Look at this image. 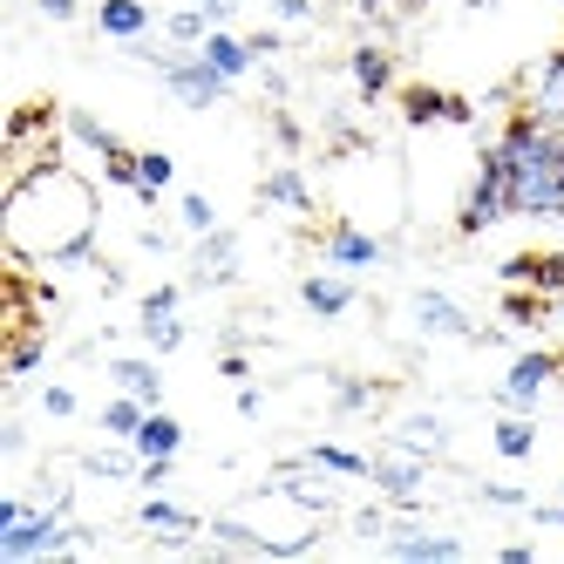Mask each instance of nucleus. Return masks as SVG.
Instances as JSON below:
<instances>
[{"mask_svg":"<svg viewBox=\"0 0 564 564\" xmlns=\"http://www.w3.org/2000/svg\"><path fill=\"white\" fill-rule=\"evenodd\" d=\"M0 225H8V246L21 259H48V265L96 259V191L75 171H62V156H42L34 171L14 177Z\"/></svg>","mask_w":564,"mask_h":564,"instance_id":"obj_1","label":"nucleus"},{"mask_svg":"<svg viewBox=\"0 0 564 564\" xmlns=\"http://www.w3.org/2000/svg\"><path fill=\"white\" fill-rule=\"evenodd\" d=\"M83 531L68 510H34L21 497H0V564H34V557H75Z\"/></svg>","mask_w":564,"mask_h":564,"instance_id":"obj_2","label":"nucleus"},{"mask_svg":"<svg viewBox=\"0 0 564 564\" xmlns=\"http://www.w3.org/2000/svg\"><path fill=\"white\" fill-rule=\"evenodd\" d=\"M510 218V171H503V156L497 150H482L476 156V177H469V197H463V212H456V231L463 238H482L490 225Z\"/></svg>","mask_w":564,"mask_h":564,"instance_id":"obj_3","label":"nucleus"},{"mask_svg":"<svg viewBox=\"0 0 564 564\" xmlns=\"http://www.w3.org/2000/svg\"><path fill=\"white\" fill-rule=\"evenodd\" d=\"M156 62V75H164V89L184 102V109H218L225 96H231V83L197 55V48H171V55H150Z\"/></svg>","mask_w":564,"mask_h":564,"instance_id":"obj_4","label":"nucleus"},{"mask_svg":"<svg viewBox=\"0 0 564 564\" xmlns=\"http://www.w3.org/2000/svg\"><path fill=\"white\" fill-rule=\"evenodd\" d=\"M564 375V360L551 354V347H523L517 360H510V375H503V409H517V415H531L538 401H544V388Z\"/></svg>","mask_w":564,"mask_h":564,"instance_id":"obj_5","label":"nucleus"},{"mask_svg":"<svg viewBox=\"0 0 564 564\" xmlns=\"http://www.w3.org/2000/svg\"><path fill=\"white\" fill-rule=\"evenodd\" d=\"M368 482H381V497H394V503H422V482H429V456H422V449H409V442H394L388 456H375Z\"/></svg>","mask_w":564,"mask_h":564,"instance_id":"obj_6","label":"nucleus"},{"mask_svg":"<svg viewBox=\"0 0 564 564\" xmlns=\"http://www.w3.org/2000/svg\"><path fill=\"white\" fill-rule=\"evenodd\" d=\"M319 246H327V265H334V272H368V265L388 259V246H381L375 231H360V225H334Z\"/></svg>","mask_w":564,"mask_h":564,"instance_id":"obj_7","label":"nucleus"},{"mask_svg":"<svg viewBox=\"0 0 564 564\" xmlns=\"http://www.w3.org/2000/svg\"><path fill=\"white\" fill-rule=\"evenodd\" d=\"M415 327H422L429 340H469V334H476V327H469V313H463L449 293H435V286L415 293Z\"/></svg>","mask_w":564,"mask_h":564,"instance_id":"obj_8","label":"nucleus"},{"mask_svg":"<svg viewBox=\"0 0 564 564\" xmlns=\"http://www.w3.org/2000/svg\"><path fill=\"white\" fill-rule=\"evenodd\" d=\"M347 75H354V96H360V102H381V96L394 89V55H388L381 42H360V48L347 55Z\"/></svg>","mask_w":564,"mask_h":564,"instance_id":"obj_9","label":"nucleus"},{"mask_svg":"<svg viewBox=\"0 0 564 564\" xmlns=\"http://www.w3.org/2000/svg\"><path fill=\"white\" fill-rule=\"evenodd\" d=\"M388 551L394 557H415V564H456L463 544L456 538H442V531H415V523H394L388 531Z\"/></svg>","mask_w":564,"mask_h":564,"instance_id":"obj_10","label":"nucleus"},{"mask_svg":"<svg viewBox=\"0 0 564 564\" xmlns=\"http://www.w3.org/2000/svg\"><path fill=\"white\" fill-rule=\"evenodd\" d=\"M354 279H340V272H313V279H300V306L306 313H319V319H340V313H354Z\"/></svg>","mask_w":564,"mask_h":564,"instance_id":"obj_11","label":"nucleus"},{"mask_svg":"<svg viewBox=\"0 0 564 564\" xmlns=\"http://www.w3.org/2000/svg\"><path fill=\"white\" fill-rule=\"evenodd\" d=\"M109 381L123 388V394H143L150 409H164V375H156L150 354H116V360H109Z\"/></svg>","mask_w":564,"mask_h":564,"instance_id":"obj_12","label":"nucleus"},{"mask_svg":"<svg viewBox=\"0 0 564 564\" xmlns=\"http://www.w3.org/2000/svg\"><path fill=\"white\" fill-rule=\"evenodd\" d=\"M197 55H205V62L225 75V83H238V75H252V62H259V55H252V42H246V34H231V28H212Z\"/></svg>","mask_w":564,"mask_h":564,"instance_id":"obj_13","label":"nucleus"},{"mask_svg":"<svg viewBox=\"0 0 564 564\" xmlns=\"http://www.w3.org/2000/svg\"><path fill=\"white\" fill-rule=\"evenodd\" d=\"M137 523H143L150 538H171V544H184V538H197V531H205V523H197L184 503H171V497H150V503L137 510Z\"/></svg>","mask_w":564,"mask_h":564,"instance_id":"obj_14","label":"nucleus"},{"mask_svg":"<svg viewBox=\"0 0 564 564\" xmlns=\"http://www.w3.org/2000/svg\"><path fill=\"white\" fill-rule=\"evenodd\" d=\"M197 279H205V286L238 279V238L231 231H205V238H197Z\"/></svg>","mask_w":564,"mask_h":564,"instance_id":"obj_15","label":"nucleus"},{"mask_svg":"<svg viewBox=\"0 0 564 564\" xmlns=\"http://www.w3.org/2000/svg\"><path fill=\"white\" fill-rule=\"evenodd\" d=\"M96 28L109 34V42H143V34H150V8H143V0H102Z\"/></svg>","mask_w":564,"mask_h":564,"instance_id":"obj_16","label":"nucleus"},{"mask_svg":"<svg viewBox=\"0 0 564 564\" xmlns=\"http://www.w3.org/2000/svg\"><path fill=\"white\" fill-rule=\"evenodd\" d=\"M293 469H319V476H368V469H375V456L340 449V442H313V449H306Z\"/></svg>","mask_w":564,"mask_h":564,"instance_id":"obj_17","label":"nucleus"},{"mask_svg":"<svg viewBox=\"0 0 564 564\" xmlns=\"http://www.w3.org/2000/svg\"><path fill=\"white\" fill-rule=\"evenodd\" d=\"M259 205H286V212H313V191H306L300 164H279V171H265V184H259Z\"/></svg>","mask_w":564,"mask_h":564,"instance_id":"obj_18","label":"nucleus"},{"mask_svg":"<svg viewBox=\"0 0 564 564\" xmlns=\"http://www.w3.org/2000/svg\"><path fill=\"white\" fill-rule=\"evenodd\" d=\"M130 449H137V456H177V449H184V422L164 415V409H150V422L137 429Z\"/></svg>","mask_w":564,"mask_h":564,"instance_id":"obj_19","label":"nucleus"},{"mask_svg":"<svg viewBox=\"0 0 564 564\" xmlns=\"http://www.w3.org/2000/svg\"><path fill=\"white\" fill-rule=\"evenodd\" d=\"M143 422H150V401L116 388V401L102 409V435H116V442H137V429H143Z\"/></svg>","mask_w":564,"mask_h":564,"instance_id":"obj_20","label":"nucleus"},{"mask_svg":"<svg viewBox=\"0 0 564 564\" xmlns=\"http://www.w3.org/2000/svg\"><path fill=\"white\" fill-rule=\"evenodd\" d=\"M449 109H456V96H449V89H401V116H409L415 130L449 123Z\"/></svg>","mask_w":564,"mask_h":564,"instance_id":"obj_21","label":"nucleus"},{"mask_svg":"<svg viewBox=\"0 0 564 564\" xmlns=\"http://www.w3.org/2000/svg\"><path fill=\"white\" fill-rule=\"evenodd\" d=\"M490 442H497V456H503V463H523V456H531V449H538V422L510 409V415L497 422V435H490Z\"/></svg>","mask_w":564,"mask_h":564,"instance_id":"obj_22","label":"nucleus"},{"mask_svg":"<svg viewBox=\"0 0 564 564\" xmlns=\"http://www.w3.org/2000/svg\"><path fill=\"white\" fill-rule=\"evenodd\" d=\"M503 319H510V327H544V319H551V293L510 286V293H503Z\"/></svg>","mask_w":564,"mask_h":564,"instance_id":"obj_23","label":"nucleus"},{"mask_svg":"<svg viewBox=\"0 0 564 564\" xmlns=\"http://www.w3.org/2000/svg\"><path fill=\"white\" fill-rule=\"evenodd\" d=\"M62 130H68L75 143H83V150H96V156L123 150V143H116V130H102V116H89V109H68V116H62Z\"/></svg>","mask_w":564,"mask_h":564,"instance_id":"obj_24","label":"nucleus"},{"mask_svg":"<svg viewBox=\"0 0 564 564\" xmlns=\"http://www.w3.org/2000/svg\"><path fill=\"white\" fill-rule=\"evenodd\" d=\"M218 21L205 14V8H184V14H171L164 21V34H171V48H205V34H212Z\"/></svg>","mask_w":564,"mask_h":564,"instance_id":"obj_25","label":"nucleus"},{"mask_svg":"<svg viewBox=\"0 0 564 564\" xmlns=\"http://www.w3.org/2000/svg\"><path fill=\"white\" fill-rule=\"evenodd\" d=\"M171 184H177V164H171L164 150H143V191H137V205H156Z\"/></svg>","mask_w":564,"mask_h":564,"instance_id":"obj_26","label":"nucleus"},{"mask_svg":"<svg viewBox=\"0 0 564 564\" xmlns=\"http://www.w3.org/2000/svg\"><path fill=\"white\" fill-rule=\"evenodd\" d=\"M394 442H409V449H422V456H435V449H442V442H449V429H442L435 415H409V422H401V429H394Z\"/></svg>","mask_w":564,"mask_h":564,"instance_id":"obj_27","label":"nucleus"},{"mask_svg":"<svg viewBox=\"0 0 564 564\" xmlns=\"http://www.w3.org/2000/svg\"><path fill=\"white\" fill-rule=\"evenodd\" d=\"M143 347H150V354H177V347H184V313H156V319H143Z\"/></svg>","mask_w":564,"mask_h":564,"instance_id":"obj_28","label":"nucleus"},{"mask_svg":"<svg viewBox=\"0 0 564 564\" xmlns=\"http://www.w3.org/2000/svg\"><path fill=\"white\" fill-rule=\"evenodd\" d=\"M102 177H109L116 191H130V197H137V191H143V156H130V150H109V156H102Z\"/></svg>","mask_w":564,"mask_h":564,"instance_id":"obj_29","label":"nucleus"},{"mask_svg":"<svg viewBox=\"0 0 564 564\" xmlns=\"http://www.w3.org/2000/svg\"><path fill=\"white\" fill-rule=\"evenodd\" d=\"M177 218H184V231H197V238H205V231H218L212 197H197V191H184V197H177Z\"/></svg>","mask_w":564,"mask_h":564,"instance_id":"obj_30","label":"nucleus"},{"mask_svg":"<svg viewBox=\"0 0 564 564\" xmlns=\"http://www.w3.org/2000/svg\"><path fill=\"white\" fill-rule=\"evenodd\" d=\"M42 354H48V347H42V334H21V340H14V354H8V375H14V381H21V375H34V368H42Z\"/></svg>","mask_w":564,"mask_h":564,"instance_id":"obj_31","label":"nucleus"},{"mask_svg":"<svg viewBox=\"0 0 564 564\" xmlns=\"http://www.w3.org/2000/svg\"><path fill=\"white\" fill-rule=\"evenodd\" d=\"M531 286L551 293V300L564 293V252H538V279H531Z\"/></svg>","mask_w":564,"mask_h":564,"instance_id":"obj_32","label":"nucleus"},{"mask_svg":"<svg viewBox=\"0 0 564 564\" xmlns=\"http://www.w3.org/2000/svg\"><path fill=\"white\" fill-rule=\"evenodd\" d=\"M482 503H497V510H531V490H517V482H482Z\"/></svg>","mask_w":564,"mask_h":564,"instance_id":"obj_33","label":"nucleus"},{"mask_svg":"<svg viewBox=\"0 0 564 564\" xmlns=\"http://www.w3.org/2000/svg\"><path fill=\"white\" fill-rule=\"evenodd\" d=\"M156 313H184V286H150L143 293V319H156Z\"/></svg>","mask_w":564,"mask_h":564,"instance_id":"obj_34","label":"nucleus"},{"mask_svg":"<svg viewBox=\"0 0 564 564\" xmlns=\"http://www.w3.org/2000/svg\"><path fill=\"white\" fill-rule=\"evenodd\" d=\"M497 279H503V286H531V279H538V252H517V259H503V265H497Z\"/></svg>","mask_w":564,"mask_h":564,"instance_id":"obj_35","label":"nucleus"},{"mask_svg":"<svg viewBox=\"0 0 564 564\" xmlns=\"http://www.w3.org/2000/svg\"><path fill=\"white\" fill-rule=\"evenodd\" d=\"M368 401H375V388H368V381H340V388H334V409H340V415H360Z\"/></svg>","mask_w":564,"mask_h":564,"instance_id":"obj_36","label":"nucleus"},{"mask_svg":"<svg viewBox=\"0 0 564 564\" xmlns=\"http://www.w3.org/2000/svg\"><path fill=\"white\" fill-rule=\"evenodd\" d=\"M42 415H48V422H68V415H75V388H62V381L42 388Z\"/></svg>","mask_w":564,"mask_h":564,"instance_id":"obj_37","label":"nucleus"},{"mask_svg":"<svg viewBox=\"0 0 564 564\" xmlns=\"http://www.w3.org/2000/svg\"><path fill=\"white\" fill-rule=\"evenodd\" d=\"M137 469H143V456H109V449L89 456V476H137Z\"/></svg>","mask_w":564,"mask_h":564,"instance_id":"obj_38","label":"nucleus"},{"mask_svg":"<svg viewBox=\"0 0 564 564\" xmlns=\"http://www.w3.org/2000/svg\"><path fill=\"white\" fill-rule=\"evenodd\" d=\"M171 469H177V456H143L137 482H150V490H164V482H171Z\"/></svg>","mask_w":564,"mask_h":564,"instance_id":"obj_39","label":"nucleus"},{"mask_svg":"<svg viewBox=\"0 0 564 564\" xmlns=\"http://www.w3.org/2000/svg\"><path fill=\"white\" fill-rule=\"evenodd\" d=\"M272 21H286V28L313 21V0H272Z\"/></svg>","mask_w":564,"mask_h":564,"instance_id":"obj_40","label":"nucleus"},{"mask_svg":"<svg viewBox=\"0 0 564 564\" xmlns=\"http://www.w3.org/2000/svg\"><path fill=\"white\" fill-rule=\"evenodd\" d=\"M21 449H28V429L8 415V422H0V456H21Z\"/></svg>","mask_w":564,"mask_h":564,"instance_id":"obj_41","label":"nucleus"},{"mask_svg":"<svg viewBox=\"0 0 564 564\" xmlns=\"http://www.w3.org/2000/svg\"><path fill=\"white\" fill-rule=\"evenodd\" d=\"M246 368H252V360L238 354V347H225V354H218V375H225V381H246Z\"/></svg>","mask_w":564,"mask_h":564,"instance_id":"obj_42","label":"nucleus"},{"mask_svg":"<svg viewBox=\"0 0 564 564\" xmlns=\"http://www.w3.org/2000/svg\"><path fill=\"white\" fill-rule=\"evenodd\" d=\"M34 8H42L48 21H75V14H83V0H34Z\"/></svg>","mask_w":564,"mask_h":564,"instance_id":"obj_43","label":"nucleus"},{"mask_svg":"<svg viewBox=\"0 0 564 564\" xmlns=\"http://www.w3.org/2000/svg\"><path fill=\"white\" fill-rule=\"evenodd\" d=\"M272 137H279V150H286V156L300 150V123H293V116H279V123H272Z\"/></svg>","mask_w":564,"mask_h":564,"instance_id":"obj_44","label":"nucleus"},{"mask_svg":"<svg viewBox=\"0 0 564 564\" xmlns=\"http://www.w3.org/2000/svg\"><path fill=\"white\" fill-rule=\"evenodd\" d=\"M246 42H252V55L265 62V55H279V28H259V34H246Z\"/></svg>","mask_w":564,"mask_h":564,"instance_id":"obj_45","label":"nucleus"},{"mask_svg":"<svg viewBox=\"0 0 564 564\" xmlns=\"http://www.w3.org/2000/svg\"><path fill=\"white\" fill-rule=\"evenodd\" d=\"M197 8H205V14H212V21H218V28H225V21H231V14H238V0H197Z\"/></svg>","mask_w":564,"mask_h":564,"instance_id":"obj_46","label":"nucleus"},{"mask_svg":"<svg viewBox=\"0 0 564 564\" xmlns=\"http://www.w3.org/2000/svg\"><path fill=\"white\" fill-rule=\"evenodd\" d=\"M531 517H538V523H551V531H564V503H551V510H544V503H531Z\"/></svg>","mask_w":564,"mask_h":564,"instance_id":"obj_47","label":"nucleus"},{"mask_svg":"<svg viewBox=\"0 0 564 564\" xmlns=\"http://www.w3.org/2000/svg\"><path fill=\"white\" fill-rule=\"evenodd\" d=\"M551 327H557V334H564V293H557V300H551Z\"/></svg>","mask_w":564,"mask_h":564,"instance_id":"obj_48","label":"nucleus"},{"mask_svg":"<svg viewBox=\"0 0 564 564\" xmlns=\"http://www.w3.org/2000/svg\"><path fill=\"white\" fill-rule=\"evenodd\" d=\"M463 8H476V14H482V8H497V0H463Z\"/></svg>","mask_w":564,"mask_h":564,"instance_id":"obj_49","label":"nucleus"}]
</instances>
